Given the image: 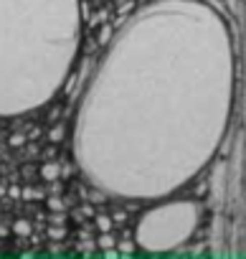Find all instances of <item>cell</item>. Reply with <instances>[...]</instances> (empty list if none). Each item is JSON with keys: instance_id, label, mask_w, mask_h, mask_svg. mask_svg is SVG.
<instances>
[{"instance_id": "obj_2", "label": "cell", "mask_w": 246, "mask_h": 259, "mask_svg": "<svg viewBox=\"0 0 246 259\" xmlns=\"http://www.w3.org/2000/svg\"><path fill=\"white\" fill-rule=\"evenodd\" d=\"M76 33V0H0V112L31 109L54 94Z\"/></svg>"}, {"instance_id": "obj_1", "label": "cell", "mask_w": 246, "mask_h": 259, "mask_svg": "<svg viewBox=\"0 0 246 259\" xmlns=\"http://www.w3.org/2000/svg\"><path fill=\"white\" fill-rule=\"evenodd\" d=\"M223 21L198 0H163L112 44L76 124V153L102 188L163 196L206 165L231 109Z\"/></svg>"}, {"instance_id": "obj_3", "label": "cell", "mask_w": 246, "mask_h": 259, "mask_svg": "<svg viewBox=\"0 0 246 259\" xmlns=\"http://www.w3.org/2000/svg\"><path fill=\"white\" fill-rule=\"evenodd\" d=\"M198 224V208L190 201H170L145 213L137 226V241L145 249H173L183 244Z\"/></svg>"}]
</instances>
